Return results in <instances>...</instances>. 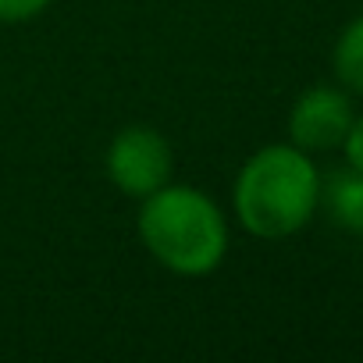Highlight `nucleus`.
Instances as JSON below:
<instances>
[{
	"label": "nucleus",
	"mask_w": 363,
	"mask_h": 363,
	"mask_svg": "<svg viewBox=\"0 0 363 363\" xmlns=\"http://www.w3.org/2000/svg\"><path fill=\"white\" fill-rule=\"evenodd\" d=\"M331 65H335V75L345 89L363 93V15L342 29L335 54H331Z\"/></svg>",
	"instance_id": "6"
},
{
	"label": "nucleus",
	"mask_w": 363,
	"mask_h": 363,
	"mask_svg": "<svg viewBox=\"0 0 363 363\" xmlns=\"http://www.w3.org/2000/svg\"><path fill=\"white\" fill-rule=\"evenodd\" d=\"M320 207V174L306 150L271 143L250 153L232 186V211L242 232L257 239H289L310 225Z\"/></svg>",
	"instance_id": "2"
},
{
	"label": "nucleus",
	"mask_w": 363,
	"mask_h": 363,
	"mask_svg": "<svg viewBox=\"0 0 363 363\" xmlns=\"http://www.w3.org/2000/svg\"><path fill=\"white\" fill-rule=\"evenodd\" d=\"M104 171L111 186L128 196V200H146L160 186H167L174 174V150L167 135L153 125H125L107 153H104Z\"/></svg>",
	"instance_id": "3"
},
{
	"label": "nucleus",
	"mask_w": 363,
	"mask_h": 363,
	"mask_svg": "<svg viewBox=\"0 0 363 363\" xmlns=\"http://www.w3.org/2000/svg\"><path fill=\"white\" fill-rule=\"evenodd\" d=\"M54 0H0V26H22L40 18Z\"/></svg>",
	"instance_id": "7"
},
{
	"label": "nucleus",
	"mask_w": 363,
	"mask_h": 363,
	"mask_svg": "<svg viewBox=\"0 0 363 363\" xmlns=\"http://www.w3.org/2000/svg\"><path fill=\"white\" fill-rule=\"evenodd\" d=\"M135 232L146 253L178 278L214 274L232 242L228 218L218 200L186 182H167L139 200Z\"/></svg>",
	"instance_id": "1"
},
{
	"label": "nucleus",
	"mask_w": 363,
	"mask_h": 363,
	"mask_svg": "<svg viewBox=\"0 0 363 363\" xmlns=\"http://www.w3.org/2000/svg\"><path fill=\"white\" fill-rule=\"evenodd\" d=\"M342 150H345V160H349V167L363 171V114H359V118H352V125H349V132H345V143H342Z\"/></svg>",
	"instance_id": "8"
},
{
	"label": "nucleus",
	"mask_w": 363,
	"mask_h": 363,
	"mask_svg": "<svg viewBox=\"0 0 363 363\" xmlns=\"http://www.w3.org/2000/svg\"><path fill=\"white\" fill-rule=\"evenodd\" d=\"M320 203L338 228L363 235V171L345 167L320 182Z\"/></svg>",
	"instance_id": "5"
},
{
	"label": "nucleus",
	"mask_w": 363,
	"mask_h": 363,
	"mask_svg": "<svg viewBox=\"0 0 363 363\" xmlns=\"http://www.w3.org/2000/svg\"><path fill=\"white\" fill-rule=\"evenodd\" d=\"M352 104L335 86H313L306 89L292 111H289V139L292 146L313 153V150H335L345 143V132L352 125Z\"/></svg>",
	"instance_id": "4"
}]
</instances>
